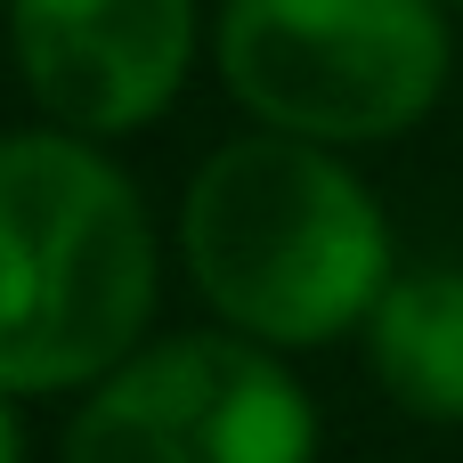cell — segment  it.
I'll use <instances>...</instances> for the list:
<instances>
[{"instance_id": "277c9868", "label": "cell", "mask_w": 463, "mask_h": 463, "mask_svg": "<svg viewBox=\"0 0 463 463\" xmlns=\"http://www.w3.org/2000/svg\"><path fill=\"white\" fill-rule=\"evenodd\" d=\"M326 415L301 358H277L228 326L146 334L114 358L57 431V463H317Z\"/></svg>"}, {"instance_id": "3957f363", "label": "cell", "mask_w": 463, "mask_h": 463, "mask_svg": "<svg viewBox=\"0 0 463 463\" xmlns=\"http://www.w3.org/2000/svg\"><path fill=\"white\" fill-rule=\"evenodd\" d=\"M439 0H212V73L260 130L374 155L415 138L456 90Z\"/></svg>"}, {"instance_id": "52a82bcc", "label": "cell", "mask_w": 463, "mask_h": 463, "mask_svg": "<svg viewBox=\"0 0 463 463\" xmlns=\"http://www.w3.org/2000/svg\"><path fill=\"white\" fill-rule=\"evenodd\" d=\"M0 463H33V439H24V399L0 391Z\"/></svg>"}, {"instance_id": "ba28073f", "label": "cell", "mask_w": 463, "mask_h": 463, "mask_svg": "<svg viewBox=\"0 0 463 463\" xmlns=\"http://www.w3.org/2000/svg\"><path fill=\"white\" fill-rule=\"evenodd\" d=\"M439 8H448V16H456V24H463V0H439Z\"/></svg>"}, {"instance_id": "7a4b0ae2", "label": "cell", "mask_w": 463, "mask_h": 463, "mask_svg": "<svg viewBox=\"0 0 463 463\" xmlns=\"http://www.w3.org/2000/svg\"><path fill=\"white\" fill-rule=\"evenodd\" d=\"M171 236L106 138L0 130V391L73 399L155 334Z\"/></svg>"}, {"instance_id": "6da1fadb", "label": "cell", "mask_w": 463, "mask_h": 463, "mask_svg": "<svg viewBox=\"0 0 463 463\" xmlns=\"http://www.w3.org/2000/svg\"><path fill=\"white\" fill-rule=\"evenodd\" d=\"M171 252L203 317L277 358L342 350L407 260L358 155L260 122L195 155L171 212Z\"/></svg>"}, {"instance_id": "5b68a950", "label": "cell", "mask_w": 463, "mask_h": 463, "mask_svg": "<svg viewBox=\"0 0 463 463\" xmlns=\"http://www.w3.org/2000/svg\"><path fill=\"white\" fill-rule=\"evenodd\" d=\"M0 33L41 122L122 146L187 98L212 0H8Z\"/></svg>"}, {"instance_id": "8992f818", "label": "cell", "mask_w": 463, "mask_h": 463, "mask_svg": "<svg viewBox=\"0 0 463 463\" xmlns=\"http://www.w3.org/2000/svg\"><path fill=\"white\" fill-rule=\"evenodd\" d=\"M350 350L391 415L463 431V260H399Z\"/></svg>"}, {"instance_id": "9c48e42d", "label": "cell", "mask_w": 463, "mask_h": 463, "mask_svg": "<svg viewBox=\"0 0 463 463\" xmlns=\"http://www.w3.org/2000/svg\"><path fill=\"white\" fill-rule=\"evenodd\" d=\"M0 16H8V0H0Z\"/></svg>"}]
</instances>
